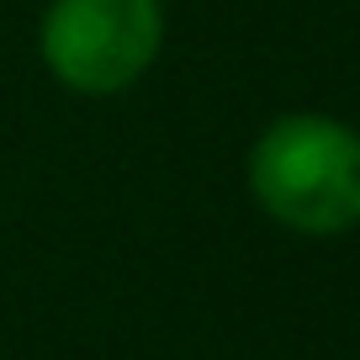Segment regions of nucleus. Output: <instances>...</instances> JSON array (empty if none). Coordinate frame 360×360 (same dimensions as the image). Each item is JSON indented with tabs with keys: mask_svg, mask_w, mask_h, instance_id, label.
<instances>
[{
	"mask_svg": "<svg viewBox=\"0 0 360 360\" xmlns=\"http://www.w3.org/2000/svg\"><path fill=\"white\" fill-rule=\"evenodd\" d=\"M249 191L270 223L302 238L360 228V133L323 112H286L249 148Z\"/></svg>",
	"mask_w": 360,
	"mask_h": 360,
	"instance_id": "obj_1",
	"label": "nucleus"
},
{
	"mask_svg": "<svg viewBox=\"0 0 360 360\" xmlns=\"http://www.w3.org/2000/svg\"><path fill=\"white\" fill-rule=\"evenodd\" d=\"M37 48L64 90L90 101L122 96L165 48V0H48Z\"/></svg>",
	"mask_w": 360,
	"mask_h": 360,
	"instance_id": "obj_2",
	"label": "nucleus"
}]
</instances>
